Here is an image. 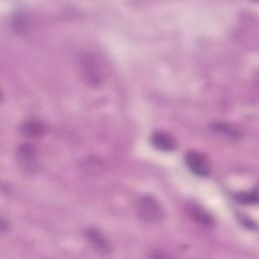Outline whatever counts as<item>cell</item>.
Listing matches in <instances>:
<instances>
[{"label": "cell", "mask_w": 259, "mask_h": 259, "mask_svg": "<svg viewBox=\"0 0 259 259\" xmlns=\"http://www.w3.org/2000/svg\"><path fill=\"white\" fill-rule=\"evenodd\" d=\"M139 215L146 222L157 224L163 221L165 213L160 202L151 195L142 196L137 203Z\"/></svg>", "instance_id": "cell-1"}, {"label": "cell", "mask_w": 259, "mask_h": 259, "mask_svg": "<svg viewBox=\"0 0 259 259\" xmlns=\"http://www.w3.org/2000/svg\"><path fill=\"white\" fill-rule=\"evenodd\" d=\"M185 164L188 169L195 175L199 177H207L210 173V166L207 158L198 152L190 151L186 153Z\"/></svg>", "instance_id": "cell-2"}, {"label": "cell", "mask_w": 259, "mask_h": 259, "mask_svg": "<svg viewBox=\"0 0 259 259\" xmlns=\"http://www.w3.org/2000/svg\"><path fill=\"white\" fill-rule=\"evenodd\" d=\"M84 236L86 240L91 244V246L99 253L108 254L111 251V246L106 238L98 230L94 228H88L84 231Z\"/></svg>", "instance_id": "cell-3"}, {"label": "cell", "mask_w": 259, "mask_h": 259, "mask_svg": "<svg viewBox=\"0 0 259 259\" xmlns=\"http://www.w3.org/2000/svg\"><path fill=\"white\" fill-rule=\"evenodd\" d=\"M82 67L84 70V74L87 76L90 82H93L94 84H98L99 82H101L102 80L101 69L93 57L88 55L85 58H83Z\"/></svg>", "instance_id": "cell-4"}, {"label": "cell", "mask_w": 259, "mask_h": 259, "mask_svg": "<svg viewBox=\"0 0 259 259\" xmlns=\"http://www.w3.org/2000/svg\"><path fill=\"white\" fill-rule=\"evenodd\" d=\"M152 145L163 152H172L176 148V142L173 137L164 132H156L151 138Z\"/></svg>", "instance_id": "cell-5"}, {"label": "cell", "mask_w": 259, "mask_h": 259, "mask_svg": "<svg viewBox=\"0 0 259 259\" xmlns=\"http://www.w3.org/2000/svg\"><path fill=\"white\" fill-rule=\"evenodd\" d=\"M187 211H188L189 215L194 221L199 223L200 225H203L205 227H211L213 225V223H214L213 218L207 211H205L204 209H202L198 205H195V204L188 205Z\"/></svg>", "instance_id": "cell-6"}, {"label": "cell", "mask_w": 259, "mask_h": 259, "mask_svg": "<svg viewBox=\"0 0 259 259\" xmlns=\"http://www.w3.org/2000/svg\"><path fill=\"white\" fill-rule=\"evenodd\" d=\"M18 158L21 163L24 164L25 168L33 169V165L35 164L36 154L32 145L23 144L18 149Z\"/></svg>", "instance_id": "cell-7"}, {"label": "cell", "mask_w": 259, "mask_h": 259, "mask_svg": "<svg viewBox=\"0 0 259 259\" xmlns=\"http://www.w3.org/2000/svg\"><path fill=\"white\" fill-rule=\"evenodd\" d=\"M21 132L28 137H39L45 132V125L41 121L36 119H29L22 123Z\"/></svg>", "instance_id": "cell-8"}, {"label": "cell", "mask_w": 259, "mask_h": 259, "mask_svg": "<svg viewBox=\"0 0 259 259\" xmlns=\"http://www.w3.org/2000/svg\"><path fill=\"white\" fill-rule=\"evenodd\" d=\"M236 200L242 204H256L258 201L257 191L252 190V191L238 193L236 195Z\"/></svg>", "instance_id": "cell-9"}, {"label": "cell", "mask_w": 259, "mask_h": 259, "mask_svg": "<svg viewBox=\"0 0 259 259\" xmlns=\"http://www.w3.org/2000/svg\"><path fill=\"white\" fill-rule=\"evenodd\" d=\"M213 130L218 133L220 132L224 135H227V137H231V138H237L239 136V134L233 127H231L229 124H226V123H217L213 125Z\"/></svg>", "instance_id": "cell-10"}, {"label": "cell", "mask_w": 259, "mask_h": 259, "mask_svg": "<svg viewBox=\"0 0 259 259\" xmlns=\"http://www.w3.org/2000/svg\"><path fill=\"white\" fill-rule=\"evenodd\" d=\"M241 222H242V225L245 228H248L249 230H256V224L252 220H250V219H241Z\"/></svg>", "instance_id": "cell-11"}]
</instances>
